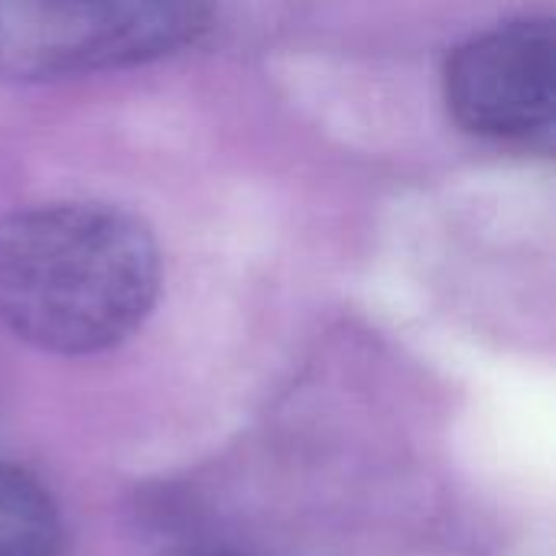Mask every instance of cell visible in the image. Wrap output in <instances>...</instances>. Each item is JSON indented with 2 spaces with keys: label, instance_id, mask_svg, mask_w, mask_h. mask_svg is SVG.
I'll return each instance as SVG.
<instances>
[{
  "label": "cell",
  "instance_id": "277c9868",
  "mask_svg": "<svg viewBox=\"0 0 556 556\" xmlns=\"http://www.w3.org/2000/svg\"><path fill=\"white\" fill-rule=\"evenodd\" d=\"M59 515L49 492L26 472L0 463V556H52Z\"/></svg>",
  "mask_w": 556,
  "mask_h": 556
},
{
  "label": "cell",
  "instance_id": "7a4b0ae2",
  "mask_svg": "<svg viewBox=\"0 0 556 556\" xmlns=\"http://www.w3.org/2000/svg\"><path fill=\"white\" fill-rule=\"evenodd\" d=\"M212 0H0V81H59L173 55Z\"/></svg>",
  "mask_w": 556,
  "mask_h": 556
},
{
  "label": "cell",
  "instance_id": "5b68a950",
  "mask_svg": "<svg viewBox=\"0 0 556 556\" xmlns=\"http://www.w3.org/2000/svg\"><path fill=\"white\" fill-rule=\"evenodd\" d=\"M218 556H228V554H218Z\"/></svg>",
  "mask_w": 556,
  "mask_h": 556
},
{
  "label": "cell",
  "instance_id": "6da1fadb",
  "mask_svg": "<svg viewBox=\"0 0 556 556\" xmlns=\"http://www.w3.org/2000/svg\"><path fill=\"white\" fill-rule=\"evenodd\" d=\"M160 296V251L124 208L52 202L0 218V326L52 355L127 342Z\"/></svg>",
  "mask_w": 556,
  "mask_h": 556
},
{
  "label": "cell",
  "instance_id": "3957f363",
  "mask_svg": "<svg viewBox=\"0 0 556 556\" xmlns=\"http://www.w3.org/2000/svg\"><path fill=\"white\" fill-rule=\"evenodd\" d=\"M450 114L479 137L528 143L556 114L554 20L528 16L476 33L446 65Z\"/></svg>",
  "mask_w": 556,
  "mask_h": 556
}]
</instances>
